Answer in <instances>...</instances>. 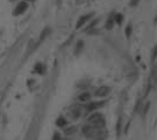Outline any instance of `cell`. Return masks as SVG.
<instances>
[{"mask_svg":"<svg viewBox=\"0 0 157 140\" xmlns=\"http://www.w3.org/2000/svg\"><path fill=\"white\" fill-rule=\"evenodd\" d=\"M157 85V63H155L152 66L151 69V74H150V77H149V83H148V91L150 89H154Z\"/></svg>","mask_w":157,"mask_h":140,"instance_id":"obj_1","label":"cell"},{"mask_svg":"<svg viewBox=\"0 0 157 140\" xmlns=\"http://www.w3.org/2000/svg\"><path fill=\"white\" fill-rule=\"evenodd\" d=\"M87 121L91 124L92 126H102L104 125V118L99 113H93L87 118Z\"/></svg>","mask_w":157,"mask_h":140,"instance_id":"obj_2","label":"cell"},{"mask_svg":"<svg viewBox=\"0 0 157 140\" xmlns=\"http://www.w3.org/2000/svg\"><path fill=\"white\" fill-rule=\"evenodd\" d=\"M27 8H28V4L26 3V1H21V3H19L18 6L15 7L13 14L14 15H21V14H23L27 11Z\"/></svg>","mask_w":157,"mask_h":140,"instance_id":"obj_3","label":"cell"},{"mask_svg":"<svg viewBox=\"0 0 157 140\" xmlns=\"http://www.w3.org/2000/svg\"><path fill=\"white\" fill-rule=\"evenodd\" d=\"M109 90L111 89L108 88V86H100L98 90L96 91V96H98V97H104V96H107L108 93H109Z\"/></svg>","mask_w":157,"mask_h":140,"instance_id":"obj_4","label":"cell"},{"mask_svg":"<svg viewBox=\"0 0 157 140\" xmlns=\"http://www.w3.org/2000/svg\"><path fill=\"white\" fill-rule=\"evenodd\" d=\"M92 15H93V14H86V15H84V17H80L79 18V20H78V22H77V25H76V28H77V29H79L80 27H82V26L84 25V23H85L86 21H87L88 19H90V18H92Z\"/></svg>","mask_w":157,"mask_h":140,"instance_id":"obj_5","label":"cell"},{"mask_svg":"<svg viewBox=\"0 0 157 140\" xmlns=\"http://www.w3.org/2000/svg\"><path fill=\"white\" fill-rule=\"evenodd\" d=\"M102 105H104V102H93V103H90V104L86 106V110H87L88 112H92V111H94L96 109L102 106Z\"/></svg>","mask_w":157,"mask_h":140,"instance_id":"obj_6","label":"cell"},{"mask_svg":"<svg viewBox=\"0 0 157 140\" xmlns=\"http://www.w3.org/2000/svg\"><path fill=\"white\" fill-rule=\"evenodd\" d=\"M80 112H82V110H80L79 105H73V106L71 107V116L73 119H77L80 116Z\"/></svg>","mask_w":157,"mask_h":140,"instance_id":"obj_7","label":"cell"},{"mask_svg":"<svg viewBox=\"0 0 157 140\" xmlns=\"http://www.w3.org/2000/svg\"><path fill=\"white\" fill-rule=\"evenodd\" d=\"M50 32H51V29H50L49 27H47V28H44L43 30H42V33H41V35H40V40H39V43H41L42 41H43L44 39L47 37L48 35L50 34Z\"/></svg>","mask_w":157,"mask_h":140,"instance_id":"obj_8","label":"cell"},{"mask_svg":"<svg viewBox=\"0 0 157 140\" xmlns=\"http://www.w3.org/2000/svg\"><path fill=\"white\" fill-rule=\"evenodd\" d=\"M90 98H91V95L88 92H83V93H80L79 97H78V99H79L80 102H87V100H90Z\"/></svg>","mask_w":157,"mask_h":140,"instance_id":"obj_9","label":"cell"},{"mask_svg":"<svg viewBox=\"0 0 157 140\" xmlns=\"http://www.w3.org/2000/svg\"><path fill=\"white\" fill-rule=\"evenodd\" d=\"M114 21L119 25H121L122 21H123V15L122 14H115V17H114Z\"/></svg>","mask_w":157,"mask_h":140,"instance_id":"obj_10","label":"cell"},{"mask_svg":"<svg viewBox=\"0 0 157 140\" xmlns=\"http://www.w3.org/2000/svg\"><path fill=\"white\" fill-rule=\"evenodd\" d=\"M56 124H57V126L63 127L64 125H65V124H66V120L63 118V117H59V118L57 119V121H56Z\"/></svg>","mask_w":157,"mask_h":140,"instance_id":"obj_11","label":"cell"},{"mask_svg":"<svg viewBox=\"0 0 157 140\" xmlns=\"http://www.w3.org/2000/svg\"><path fill=\"white\" fill-rule=\"evenodd\" d=\"M113 25H114V19L113 18H109V19L107 20V22H106V28H107V29H112V28H113Z\"/></svg>","mask_w":157,"mask_h":140,"instance_id":"obj_12","label":"cell"},{"mask_svg":"<svg viewBox=\"0 0 157 140\" xmlns=\"http://www.w3.org/2000/svg\"><path fill=\"white\" fill-rule=\"evenodd\" d=\"M83 46H84V42L83 41H78V43H77V46H76V54H79V52L82 49H83Z\"/></svg>","mask_w":157,"mask_h":140,"instance_id":"obj_13","label":"cell"},{"mask_svg":"<svg viewBox=\"0 0 157 140\" xmlns=\"http://www.w3.org/2000/svg\"><path fill=\"white\" fill-rule=\"evenodd\" d=\"M35 70L39 74H43V71H44V68H43V64H41V63H37L35 66Z\"/></svg>","mask_w":157,"mask_h":140,"instance_id":"obj_14","label":"cell"},{"mask_svg":"<svg viewBox=\"0 0 157 140\" xmlns=\"http://www.w3.org/2000/svg\"><path fill=\"white\" fill-rule=\"evenodd\" d=\"M157 57V46L154 47V49H152V53H151V61H155Z\"/></svg>","mask_w":157,"mask_h":140,"instance_id":"obj_15","label":"cell"},{"mask_svg":"<svg viewBox=\"0 0 157 140\" xmlns=\"http://www.w3.org/2000/svg\"><path fill=\"white\" fill-rule=\"evenodd\" d=\"M97 23H98V19H96V20H93V22H92V23H90V25L87 26V28H86V30H91L92 28H94V26L97 25Z\"/></svg>","mask_w":157,"mask_h":140,"instance_id":"obj_16","label":"cell"},{"mask_svg":"<svg viewBox=\"0 0 157 140\" xmlns=\"http://www.w3.org/2000/svg\"><path fill=\"white\" fill-rule=\"evenodd\" d=\"M130 34H132V26L128 25L126 27V36H127V37H129Z\"/></svg>","mask_w":157,"mask_h":140,"instance_id":"obj_17","label":"cell"},{"mask_svg":"<svg viewBox=\"0 0 157 140\" xmlns=\"http://www.w3.org/2000/svg\"><path fill=\"white\" fill-rule=\"evenodd\" d=\"M52 140H61V135H59V133H58V132H56L55 134H54Z\"/></svg>","mask_w":157,"mask_h":140,"instance_id":"obj_18","label":"cell"},{"mask_svg":"<svg viewBox=\"0 0 157 140\" xmlns=\"http://www.w3.org/2000/svg\"><path fill=\"white\" fill-rule=\"evenodd\" d=\"M74 130H76L74 127H69V129L65 131V133H66V134H71L72 132H74Z\"/></svg>","mask_w":157,"mask_h":140,"instance_id":"obj_19","label":"cell"},{"mask_svg":"<svg viewBox=\"0 0 157 140\" xmlns=\"http://www.w3.org/2000/svg\"><path fill=\"white\" fill-rule=\"evenodd\" d=\"M149 105H150V104H149V102H148V103L146 104V107H144V110H143V114H146V113L148 112V110H149Z\"/></svg>","mask_w":157,"mask_h":140,"instance_id":"obj_20","label":"cell"},{"mask_svg":"<svg viewBox=\"0 0 157 140\" xmlns=\"http://www.w3.org/2000/svg\"><path fill=\"white\" fill-rule=\"evenodd\" d=\"M137 3H138V0H132V1H130V6H136Z\"/></svg>","mask_w":157,"mask_h":140,"instance_id":"obj_21","label":"cell"},{"mask_svg":"<svg viewBox=\"0 0 157 140\" xmlns=\"http://www.w3.org/2000/svg\"><path fill=\"white\" fill-rule=\"evenodd\" d=\"M32 1H34V0H32Z\"/></svg>","mask_w":157,"mask_h":140,"instance_id":"obj_22","label":"cell"}]
</instances>
